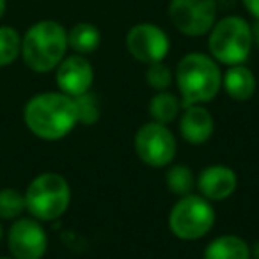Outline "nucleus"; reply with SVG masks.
Returning a JSON list of instances; mask_svg holds the SVG:
<instances>
[{"label":"nucleus","instance_id":"nucleus-1","mask_svg":"<svg viewBox=\"0 0 259 259\" xmlns=\"http://www.w3.org/2000/svg\"><path fill=\"white\" fill-rule=\"evenodd\" d=\"M23 121L36 137L43 141H59L78 122L75 100L64 93L37 94L27 101Z\"/></svg>","mask_w":259,"mask_h":259},{"label":"nucleus","instance_id":"nucleus-2","mask_svg":"<svg viewBox=\"0 0 259 259\" xmlns=\"http://www.w3.org/2000/svg\"><path fill=\"white\" fill-rule=\"evenodd\" d=\"M176 82L181 93V107L187 108L211 101L222 85V73L215 59L195 52L180 61Z\"/></svg>","mask_w":259,"mask_h":259},{"label":"nucleus","instance_id":"nucleus-3","mask_svg":"<svg viewBox=\"0 0 259 259\" xmlns=\"http://www.w3.org/2000/svg\"><path fill=\"white\" fill-rule=\"evenodd\" d=\"M68 32L54 20H41L34 23L22 37L23 62L36 73L55 69L66 57Z\"/></svg>","mask_w":259,"mask_h":259},{"label":"nucleus","instance_id":"nucleus-4","mask_svg":"<svg viewBox=\"0 0 259 259\" xmlns=\"http://www.w3.org/2000/svg\"><path fill=\"white\" fill-rule=\"evenodd\" d=\"M71 201V190L64 176L43 172L30 181L25 192V206L39 222H50L66 213Z\"/></svg>","mask_w":259,"mask_h":259},{"label":"nucleus","instance_id":"nucleus-5","mask_svg":"<svg viewBox=\"0 0 259 259\" xmlns=\"http://www.w3.org/2000/svg\"><path fill=\"white\" fill-rule=\"evenodd\" d=\"M252 45V29L240 16H226L209 30V52L222 64H243L250 55Z\"/></svg>","mask_w":259,"mask_h":259},{"label":"nucleus","instance_id":"nucleus-6","mask_svg":"<svg viewBox=\"0 0 259 259\" xmlns=\"http://www.w3.org/2000/svg\"><path fill=\"white\" fill-rule=\"evenodd\" d=\"M215 224V209L202 195L188 194L172 206L169 229L176 238L194 241L206 236Z\"/></svg>","mask_w":259,"mask_h":259},{"label":"nucleus","instance_id":"nucleus-7","mask_svg":"<svg viewBox=\"0 0 259 259\" xmlns=\"http://www.w3.org/2000/svg\"><path fill=\"white\" fill-rule=\"evenodd\" d=\"M137 156L149 167H165L174 160L178 144L172 132L160 122H146L135 135Z\"/></svg>","mask_w":259,"mask_h":259},{"label":"nucleus","instance_id":"nucleus-8","mask_svg":"<svg viewBox=\"0 0 259 259\" xmlns=\"http://www.w3.org/2000/svg\"><path fill=\"white\" fill-rule=\"evenodd\" d=\"M169 18L185 36H204L217 22V0H170Z\"/></svg>","mask_w":259,"mask_h":259},{"label":"nucleus","instance_id":"nucleus-9","mask_svg":"<svg viewBox=\"0 0 259 259\" xmlns=\"http://www.w3.org/2000/svg\"><path fill=\"white\" fill-rule=\"evenodd\" d=\"M126 48L135 61L153 64L167 57L170 41L165 30L155 23H137L126 34Z\"/></svg>","mask_w":259,"mask_h":259},{"label":"nucleus","instance_id":"nucleus-10","mask_svg":"<svg viewBox=\"0 0 259 259\" xmlns=\"http://www.w3.org/2000/svg\"><path fill=\"white\" fill-rule=\"evenodd\" d=\"M8 247L15 259H41L48 248V236L36 219H16L8 231Z\"/></svg>","mask_w":259,"mask_h":259},{"label":"nucleus","instance_id":"nucleus-11","mask_svg":"<svg viewBox=\"0 0 259 259\" xmlns=\"http://www.w3.org/2000/svg\"><path fill=\"white\" fill-rule=\"evenodd\" d=\"M55 80H57L61 93L76 98L91 91L94 80V69L83 55H69V57L62 59L61 64L57 66Z\"/></svg>","mask_w":259,"mask_h":259},{"label":"nucleus","instance_id":"nucleus-12","mask_svg":"<svg viewBox=\"0 0 259 259\" xmlns=\"http://www.w3.org/2000/svg\"><path fill=\"white\" fill-rule=\"evenodd\" d=\"M199 192L208 201H224L231 197L236 190V172L226 165H209L201 170L197 176Z\"/></svg>","mask_w":259,"mask_h":259},{"label":"nucleus","instance_id":"nucleus-13","mask_svg":"<svg viewBox=\"0 0 259 259\" xmlns=\"http://www.w3.org/2000/svg\"><path fill=\"white\" fill-rule=\"evenodd\" d=\"M215 130V122L208 108L201 105H190L185 108L180 119V132L190 144H204L209 141Z\"/></svg>","mask_w":259,"mask_h":259},{"label":"nucleus","instance_id":"nucleus-14","mask_svg":"<svg viewBox=\"0 0 259 259\" xmlns=\"http://www.w3.org/2000/svg\"><path fill=\"white\" fill-rule=\"evenodd\" d=\"M226 93L236 101H247L255 93V76L247 66H229L226 76L222 78Z\"/></svg>","mask_w":259,"mask_h":259},{"label":"nucleus","instance_id":"nucleus-15","mask_svg":"<svg viewBox=\"0 0 259 259\" xmlns=\"http://www.w3.org/2000/svg\"><path fill=\"white\" fill-rule=\"evenodd\" d=\"M204 259H250V248L236 234H224L204 248Z\"/></svg>","mask_w":259,"mask_h":259},{"label":"nucleus","instance_id":"nucleus-16","mask_svg":"<svg viewBox=\"0 0 259 259\" xmlns=\"http://www.w3.org/2000/svg\"><path fill=\"white\" fill-rule=\"evenodd\" d=\"M101 43V34L93 23H76L68 32V47L75 50L78 55H87L98 50Z\"/></svg>","mask_w":259,"mask_h":259},{"label":"nucleus","instance_id":"nucleus-17","mask_svg":"<svg viewBox=\"0 0 259 259\" xmlns=\"http://www.w3.org/2000/svg\"><path fill=\"white\" fill-rule=\"evenodd\" d=\"M181 101L178 100L174 94L167 93V91H160L149 101V114H151L153 121L160 122V124H169V122L176 121L181 110Z\"/></svg>","mask_w":259,"mask_h":259},{"label":"nucleus","instance_id":"nucleus-18","mask_svg":"<svg viewBox=\"0 0 259 259\" xmlns=\"http://www.w3.org/2000/svg\"><path fill=\"white\" fill-rule=\"evenodd\" d=\"M165 183L170 194L185 197V195L192 194V188H194V185H195V178H194V172H192L188 167L172 165L165 174Z\"/></svg>","mask_w":259,"mask_h":259},{"label":"nucleus","instance_id":"nucleus-19","mask_svg":"<svg viewBox=\"0 0 259 259\" xmlns=\"http://www.w3.org/2000/svg\"><path fill=\"white\" fill-rule=\"evenodd\" d=\"M22 54V37L13 27H0V68L13 64Z\"/></svg>","mask_w":259,"mask_h":259},{"label":"nucleus","instance_id":"nucleus-20","mask_svg":"<svg viewBox=\"0 0 259 259\" xmlns=\"http://www.w3.org/2000/svg\"><path fill=\"white\" fill-rule=\"evenodd\" d=\"M27 209L25 194H20L16 188H2L0 190V219L16 220Z\"/></svg>","mask_w":259,"mask_h":259},{"label":"nucleus","instance_id":"nucleus-21","mask_svg":"<svg viewBox=\"0 0 259 259\" xmlns=\"http://www.w3.org/2000/svg\"><path fill=\"white\" fill-rule=\"evenodd\" d=\"M76 105V114H78V122L82 124H94L100 119V103L98 98L91 91L73 98Z\"/></svg>","mask_w":259,"mask_h":259},{"label":"nucleus","instance_id":"nucleus-22","mask_svg":"<svg viewBox=\"0 0 259 259\" xmlns=\"http://www.w3.org/2000/svg\"><path fill=\"white\" fill-rule=\"evenodd\" d=\"M146 82L149 87H153L155 91H165L167 87L172 83V73L170 68L163 61L153 62L148 64V71H146Z\"/></svg>","mask_w":259,"mask_h":259},{"label":"nucleus","instance_id":"nucleus-23","mask_svg":"<svg viewBox=\"0 0 259 259\" xmlns=\"http://www.w3.org/2000/svg\"><path fill=\"white\" fill-rule=\"evenodd\" d=\"M248 13L254 16L255 20H259V0H241Z\"/></svg>","mask_w":259,"mask_h":259},{"label":"nucleus","instance_id":"nucleus-24","mask_svg":"<svg viewBox=\"0 0 259 259\" xmlns=\"http://www.w3.org/2000/svg\"><path fill=\"white\" fill-rule=\"evenodd\" d=\"M252 29V43L259 47V20H255L254 25H250Z\"/></svg>","mask_w":259,"mask_h":259},{"label":"nucleus","instance_id":"nucleus-25","mask_svg":"<svg viewBox=\"0 0 259 259\" xmlns=\"http://www.w3.org/2000/svg\"><path fill=\"white\" fill-rule=\"evenodd\" d=\"M250 257H252V259H259V241L254 245V247H252V250H250Z\"/></svg>","mask_w":259,"mask_h":259},{"label":"nucleus","instance_id":"nucleus-26","mask_svg":"<svg viewBox=\"0 0 259 259\" xmlns=\"http://www.w3.org/2000/svg\"><path fill=\"white\" fill-rule=\"evenodd\" d=\"M6 13V0H0V18L4 16Z\"/></svg>","mask_w":259,"mask_h":259},{"label":"nucleus","instance_id":"nucleus-27","mask_svg":"<svg viewBox=\"0 0 259 259\" xmlns=\"http://www.w3.org/2000/svg\"><path fill=\"white\" fill-rule=\"evenodd\" d=\"M2 236H4V229H2V224H0V240H2Z\"/></svg>","mask_w":259,"mask_h":259},{"label":"nucleus","instance_id":"nucleus-28","mask_svg":"<svg viewBox=\"0 0 259 259\" xmlns=\"http://www.w3.org/2000/svg\"><path fill=\"white\" fill-rule=\"evenodd\" d=\"M0 259H11V257H0Z\"/></svg>","mask_w":259,"mask_h":259}]
</instances>
